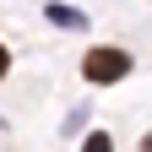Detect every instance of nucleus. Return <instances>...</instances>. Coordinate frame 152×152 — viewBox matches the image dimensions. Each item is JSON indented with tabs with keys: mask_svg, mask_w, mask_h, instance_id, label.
I'll return each instance as SVG.
<instances>
[{
	"mask_svg": "<svg viewBox=\"0 0 152 152\" xmlns=\"http://www.w3.org/2000/svg\"><path fill=\"white\" fill-rule=\"evenodd\" d=\"M125 71H130V54L125 49H92L87 60H82V76H87V82H120Z\"/></svg>",
	"mask_w": 152,
	"mask_h": 152,
	"instance_id": "obj_1",
	"label": "nucleus"
},
{
	"mask_svg": "<svg viewBox=\"0 0 152 152\" xmlns=\"http://www.w3.org/2000/svg\"><path fill=\"white\" fill-rule=\"evenodd\" d=\"M49 16H54V22H60V27H82V16H76V11H65V6H54Z\"/></svg>",
	"mask_w": 152,
	"mask_h": 152,
	"instance_id": "obj_2",
	"label": "nucleus"
},
{
	"mask_svg": "<svg viewBox=\"0 0 152 152\" xmlns=\"http://www.w3.org/2000/svg\"><path fill=\"white\" fill-rule=\"evenodd\" d=\"M82 152H114V141H109V136H87V147H82Z\"/></svg>",
	"mask_w": 152,
	"mask_h": 152,
	"instance_id": "obj_3",
	"label": "nucleus"
},
{
	"mask_svg": "<svg viewBox=\"0 0 152 152\" xmlns=\"http://www.w3.org/2000/svg\"><path fill=\"white\" fill-rule=\"evenodd\" d=\"M6 65H11V54H6V44H0V76H6Z\"/></svg>",
	"mask_w": 152,
	"mask_h": 152,
	"instance_id": "obj_4",
	"label": "nucleus"
},
{
	"mask_svg": "<svg viewBox=\"0 0 152 152\" xmlns=\"http://www.w3.org/2000/svg\"><path fill=\"white\" fill-rule=\"evenodd\" d=\"M141 152H152V136H147V141H141Z\"/></svg>",
	"mask_w": 152,
	"mask_h": 152,
	"instance_id": "obj_5",
	"label": "nucleus"
}]
</instances>
